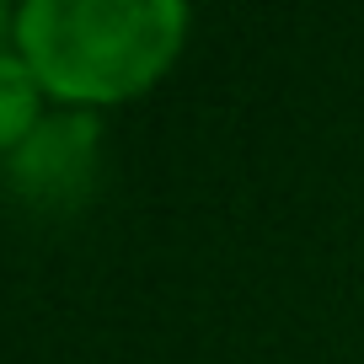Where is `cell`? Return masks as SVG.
Here are the masks:
<instances>
[{
    "instance_id": "obj_4",
    "label": "cell",
    "mask_w": 364,
    "mask_h": 364,
    "mask_svg": "<svg viewBox=\"0 0 364 364\" xmlns=\"http://www.w3.org/2000/svg\"><path fill=\"white\" fill-rule=\"evenodd\" d=\"M0 27H6V11H0Z\"/></svg>"
},
{
    "instance_id": "obj_3",
    "label": "cell",
    "mask_w": 364,
    "mask_h": 364,
    "mask_svg": "<svg viewBox=\"0 0 364 364\" xmlns=\"http://www.w3.org/2000/svg\"><path fill=\"white\" fill-rule=\"evenodd\" d=\"M38 86L33 65L0 48V150H16L38 129Z\"/></svg>"
},
{
    "instance_id": "obj_1",
    "label": "cell",
    "mask_w": 364,
    "mask_h": 364,
    "mask_svg": "<svg viewBox=\"0 0 364 364\" xmlns=\"http://www.w3.org/2000/svg\"><path fill=\"white\" fill-rule=\"evenodd\" d=\"M182 0H27L16 43L33 75L70 102L139 91L182 43Z\"/></svg>"
},
{
    "instance_id": "obj_2",
    "label": "cell",
    "mask_w": 364,
    "mask_h": 364,
    "mask_svg": "<svg viewBox=\"0 0 364 364\" xmlns=\"http://www.w3.org/2000/svg\"><path fill=\"white\" fill-rule=\"evenodd\" d=\"M97 118L91 113H59L43 118L33 134L16 145L11 156V182L22 193H33L38 204H59V198H75L80 182H86L91 161H97Z\"/></svg>"
}]
</instances>
